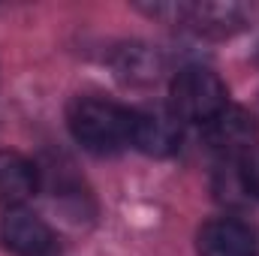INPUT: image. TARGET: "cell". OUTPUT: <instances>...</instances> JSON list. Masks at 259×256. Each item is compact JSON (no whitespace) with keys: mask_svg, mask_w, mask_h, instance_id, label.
<instances>
[{"mask_svg":"<svg viewBox=\"0 0 259 256\" xmlns=\"http://www.w3.org/2000/svg\"><path fill=\"white\" fill-rule=\"evenodd\" d=\"M69 130L94 154H115L133 139V112L97 97H81L69 109Z\"/></svg>","mask_w":259,"mask_h":256,"instance_id":"cell-1","label":"cell"},{"mask_svg":"<svg viewBox=\"0 0 259 256\" xmlns=\"http://www.w3.org/2000/svg\"><path fill=\"white\" fill-rule=\"evenodd\" d=\"M172 115L178 121L208 124L226 109V84L202 66H187L172 78Z\"/></svg>","mask_w":259,"mask_h":256,"instance_id":"cell-2","label":"cell"},{"mask_svg":"<svg viewBox=\"0 0 259 256\" xmlns=\"http://www.w3.org/2000/svg\"><path fill=\"white\" fill-rule=\"evenodd\" d=\"M0 244L15 256H52L58 250V235L33 211L6 208L0 217Z\"/></svg>","mask_w":259,"mask_h":256,"instance_id":"cell-3","label":"cell"},{"mask_svg":"<svg viewBox=\"0 0 259 256\" xmlns=\"http://www.w3.org/2000/svg\"><path fill=\"white\" fill-rule=\"evenodd\" d=\"M148 157H172L181 148V121L166 109H142L133 112V139Z\"/></svg>","mask_w":259,"mask_h":256,"instance_id":"cell-4","label":"cell"},{"mask_svg":"<svg viewBox=\"0 0 259 256\" xmlns=\"http://www.w3.org/2000/svg\"><path fill=\"white\" fill-rule=\"evenodd\" d=\"M259 136V124L256 118L241 109V106H226L220 115H214L208 124H205V139L208 145L217 151V154H247L253 145H256Z\"/></svg>","mask_w":259,"mask_h":256,"instance_id":"cell-5","label":"cell"},{"mask_svg":"<svg viewBox=\"0 0 259 256\" xmlns=\"http://www.w3.org/2000/svg\"><path fill=\"white\" fill-rule=\"evenodd\" d=\"M199 256H256V235L247 223L220 217L199 229Z\"/></svg>","mask_w":259,"mask_h":256,"instance_id":"cell-6","label":"cell"},{"mask_svg":"<svg viewBox=\"0 0 259 256\" xmlns=\"http://www.w3.org/2000/svg\"><path fill=\"white\" fill-rule=\"evenodd\" d=\"M172 12L205 36H229L244 24V12L235 3H184L172 6Z\"/></svg>","mask_w":259,"mask_h":256,"instance_id":"cell-7","label":"cell"},{"mask_svg":"<svg viewBox=\"0 0 259 256\" xmlns=\"http://www.w3.org/2000/svg\"><path fill=\"white\" fill-rule=\"evenodd\" d=\"M36 169L27 157L15 151H0V205L18 208L36 193Z\"/></svg>","mask_w":259,"mask_h":256,"instance_id":"cell-8","label":"cell"},{"mask_svg":"<svg viewBox=\"0 0 259 256\" xmlns=\"http://www.w3.org/2000/svg\"><path fill=\"white\" fill-rule=\"evenodd\" d=\"M115 64V72L130 81V84H151L160 78L163 72V58L157 49L151 46H142V42H130V46H121L112 58Z\"/></svg>","mask_w":259,"mask_h":256,"instance_id":"cell-9","label":"cell"},{"mask_svg":"<svg viewBox=\"0 0 259 256\" xmlns=\"http://www.w3.org/2000/svg\"><path fill=\"white\" fill-rule=\"evenodd\" d=\"M241 184L250 196L259 199V145H253L244 157H241Z\"/></svg>","mask_w":259,"mask_h":256,"instance_id":"cell-10","label":"cell"}]
</instances>
